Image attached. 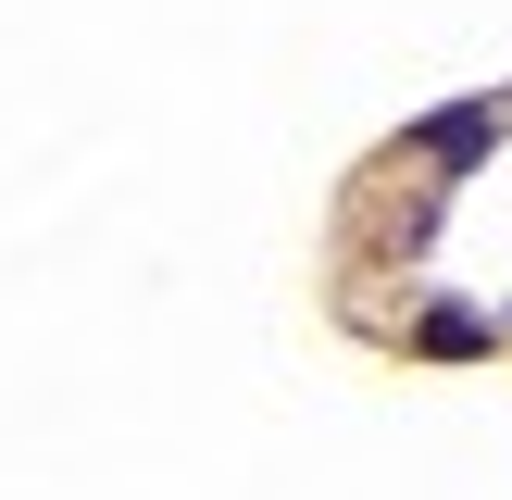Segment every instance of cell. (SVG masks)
<instances>
[{
	"mask_svg": "<svg viewBox=\"0 0 512 500\" xmlns=\"http://www.w3.org/2000/svg\"><path fill=\"white\" fill-rule=\"evenodd\" d=\"M413 150H438V163H475V150H488V113H438V125H413Z\"/></svg>",
	"mask_w": 512,
	"mask_h": 500,
	"instance_id": "6da1fadb",
	"label": "cell"
}]
</instances>
